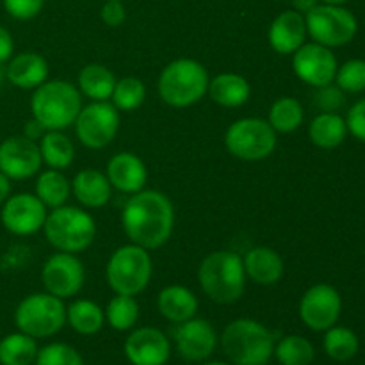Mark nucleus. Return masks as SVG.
Here are the masks:
<instances>
[{
    "mask_svg": "<svg viewBox=\"0 0 365 365\" xmlns=\"http://www.w3.org/2000/svg\"><path fill=\"white\" fill-rule=\"evenodd\" d=\"M153 274L152 257L148 250L138 245H125L110 255L106 267L109 287L116 294L138 296L148 287Z\"/></svg>",
    "mask_w": 365,
    "mask_h": 365,
    "instance_id": "7",
    "label": "nucleus"
},
{
    "mask_svg": "<svg viewBox=\"0 0 365 365\" xmlns=\"http://www.w3.org/2000/svg\"><path fill=\"white\" fill-rule=\"evenodd\" d=\"M307 36L309 32H307L305 14L294 9L282 11L271 21L269 32H267L271 48L282 56H292L305 43Z\"/></svg>",
    "mask_w": 365,
    "mask_h": 365,
    "instance_id": "19",
    "label": "nucleus"
},
{
    "mask_svg": "<svg viewBox=\"0 0 365 365\" xmlns=\"http://www.w3.org/2000/svg\"><path fill=\"white\" fill-rule=\"evenodd\" d=\"M337 57L328 46L319 43H303L292 53V70L296 77L312 88H323L331 84L337 73Z\"/></svg>",
    "mask_w": 365,
    "mask_h": 365,
    "instance_id": "13",
    "label": "nucleus"
},
{
    "mask_svg": "<svg viewBox=\"0 0 365 365\" xmlns=\"http://www.w3.org/2000/svg\"><path fill=\"white\" fill-rule=\"evenodd\" d=\"M121 227L134 245L148 252L160 248L170 241L173 232V203L155 189L134 192L121 210Z\"/></svg>",
    "mask_w": 365,
    "mask_h": 365,
    "instance_id": "1",
    "label": "nucleus"
},
{
    "mask_svg": "<svg viewBox=\"0 0 365 365\" xmlns=\"http://www.w3.org/2000/svg\"><path fill=\"white\" fill-rule=\"evenodd\" d=\"M246 278L255 282L257 285H274L284 277V259L280 253L267 246L252 248L242 259Z\"/></svg>",
    "mask_w": 365,
    "mask_h": 365,
    "instance_id": "22",
    "label": "nucleus"
},
{
    "mask_svg": "<svg viewBox=\"0 0 365 365\" xmlns=\"http://www.w3.org/2000/svg\"><path fill=\"white\" fill-rule=\"evenodd\" d=\"M106 321L118 331H127L135 327L139 319V303L134 296L116 294L106 309Z\"/></svg>",
    "mask_w": 365,
    "mask_h": 365,
    "instance_id": "36",
    "label": "nucleus"
},
{
    "mask_svg": "<svg viewBox=\"0 0 365 365\" xmlns=\"http://www.w3.org/2000/svg\"><path fill=\"white\" fill-rule=\"evenodd\" d=\"M6 78L20 89H36L48 81V63L36 52H21L7 61Z\"/></svg>",
    "mask_w": 365,
    "mask_h": 365,
    "instance_id": "21",
    "label": "nucleus"
},
{
    "mask_svg": "<svg viewBox=\"0 0 365 365\" xmlns=\"http://www.w3.org/2000/svg\"><path fill=\"white\" fill-rule=\"evenodd\" d=\"M86 271L75 253H53L41 269V282L46 292L56 298H73L84 287Z\"/></svg>",
    "mask_w": 365,
    "mask_h": 365,
    "instance_id": "12",
    "label": "nucleus"
},
{
    "mask_svg": "<svg viewBox=\"0 0 365 365\" xmlns=\"http://www.w3.org/2000/svg\"><path fill=\"white\" fill-rule=\"evenodd\" d=\"M106 175L114 189L127 195L143 191L148 180V170L145 163L132 152H120L110 157Z\"/></svg>",
    "mask_w": 365,
    "mask_h": 365,
    "instance_id": "20",
    "label": "nucleus"
},
{
    "mask_svg": "<svg viewBox=\"0 0 365 365\" xmlns=\"http://www.w3.org/2000/svg\"><path fill=\"white\" fill-rule=\"evenodd\" d=\"M323 346L330 359L337 360V362H348L359 353L360 342L355 331L349 328L331 327L327 330Z\"/></svg>",
    "mask_w": 365,
    "mask_h": 365,
    "instance_id": "33",
    "label": "nucleus"
},
{
    "mask_svg": "<svg viewBox=\"0 0 365 365\" xmlns=\"http://www.w3.org/2000/svg\"><path fill=\"white\" fill-rule=\"evenodd\" d=\"M277 132L262 118H242L234 121L225 134V146L241 160L267 159L277 148Z\"/></svg>",
    "mask_w": 365,
    "mask_h": 365,
    "instance_id": "10",
    "label": "nucleus"
},
{
    "mask_svg": "<svg viewBox=\"0 0 365 365\" xmlns=\"http://www.w3.org/2000/svg\"><path fill=\"white\" fill-rule=\"evenodd\" d=\"M73 125L77 139L86 148H106L114 141L120 130V110L109 100L91 102L82 107Z\"/></svg>",
    "mask_w": 365,
    "mask_h": 365,
    "instance_id": "11",
    "label": "nucleus"
},
{
    "mask_svg": "<svg viewBox=\"0 0 365 365\" xmlns=\"http://www.w3.org/2000/svg\"><path fill=\"white\" fill-rule=\"evenodd\" d=\"M177 351L187 362H202L214 353L217 335L212 324L205 319H192L180 323L173 331Z\"/></svg>",
    "mask_w": 365,
    "mask_h": 365,
    "instance_id": "17",
    "label": "nucleus"
},
{
    "mask_svg": "<svg viewBox=\"0 0 365 365\" xmlns=\"http://www.w3.org/2000/svg\"><path fill=\"white\" fill-rule=\"evenodd\" d=\"M319 2L323 4H337V6H342V4H346L348 0H319Z\"/></svg>",
    "mask_w": 365,
    "mask_h": 365,
    "instance_id": "48",
    "label": "nucleus"
},
{
    "mask_svg": "<svg viewBox=\"0 0 365 365\" xmlns=\"http://www.w3.org/2000/svg\"><path fill=\"white\" fill-rule=\"evenodd\" d=\"M342 298L335 287L316 284L307 289L299 302V317L314 331H327L341 317Z\"/></svg>",
    "mask_w": 365,
    "mask_h": 365,
    "instance_id": "14",
    "label": "nucleus"
},
{
    "mask_svg": "<svg viewBox=\"0 0 365 365\" xmlns=\"http://www.w3.org/2000/svg\"><path fill=\"white\" fill-rule=\"evenodd\" d=\"M305 24L310 38L328 48L348 45L359 31L355 14L337 4L319 2L305 14Z\"/></svg>",
    "mask_w": 365,
    "mask_h": 365,
    "instance_id": "9",
    "label": "nucleus"
},
{
    "mask_svg": "<svg viewBox=\"0 0 365 365\" xmlns=\"http://www.w3.org/2000/svg\"><path fill=\"white\" fill-rule=\"evenodd\" d=\"M102 21L107 27H120L127 20V11H125L123 0H106L100 11Z\"/></svg>",
    "mask_w": 365,
    "mask_h": 365,
    "instance_id": "42",
    "label": "nucleus"
},
{
    "mask_svg": "<svg viewBox=\"0 0 365 365\" xmlns=\"http://www.w3.org/2000/svg\"><path fill=\"white\" fill-rule=\"evenodd\" d=\"M314 103L321 113H337L344 106V91L334 84L316 88Z\"/></svg>",
    "mask_w": 365,
    "mask_h": 365,
    "instance_id": "39",
    "label": "nucleus"
},
{
    "mask_svg": "<svg viewBox=\"0 0 365 365\" xmlns=\"http://www.w3.org/2000/svg\"><path fill=\"white\" fill-rule=\"evenodd\" d=\"M221 348L235 365H266L274 353V335L253 319H235L221 335Z\"/></svg>",
    "mask_w": 365,
    "mask_h": 365,
    "instance_id": "5",
    "label": "nucleus"
},
{
    "mask_svg": "<svg viewBox=\"0 0 365 365\" xmlns=\"http://www.w3.org/2000/svg\"><path fill=\"white\" fill-rule=\"evenodd\" d=\"M6 81H7V78H6V66H4V64H0V88H2V84Z\"/></svg>",
    "mask_w": 365,
    "mask_h": 365,
    "instance_id": "47",
    "label": "nucleus"
},
{
    "mask_svg": "<svg viewBox=\"0 0 365 365\" xmlns=\"http://www.w3.org/2000/svg\"><path fill=\"white\" fill-rule=\"evenodd\" d=\"M303 120H305V110L299 100L292 96H282L271 106L267 121L277 134H291L302 127Z\"/></svg>",
    "mask_w": 365,
    "mask_h": 365,
    "instance_id": "32",
    "label": "nucleus"
},
{
    "mask_svg": "<svg viewBox=\"0 0 365 365\" xmlns=\"http://www.w3.org/2000/svg\"><path fill=\"white\" fill-rule=\"evenodd\" d=\"M146 98V86L138 77H123L116 81L114 91L110 95V103L120 113H132L139 109Z\"/></svg>",
    "mask_w": 365,
    "mask_h": 365,
    "instance_id": "35",
    "label": "nucleus"
},
{
    "mask_svg": "<svg viewBox=\"0 0 365 365\" xmlns=\"http://www.w3.org/2000/svg\"><path fill=\"white\" fill-rule=\"evenodd\" d=\"M71 192L86 209H102L109 203L113 185L102 171L82 170L71 180Z\"/></svg>",
    "mask_w": 365,
    "mask_h": 365,
    "instance_id": "23",
    "label": "nucleus"
},
{
    "mask_svg": "<svg viewBox=\"0 0 365 365\" xmlns=\"http://www.w3.org/2000/svg\"><path fill=\"white\" fill-rule=\"evenodd\" d=\"M157 309L164 319L180 324L196 316L198 299H196L195 292L184 285H168L159 292Z\"/></svg>",
    "mask_w": 365,
    "mask_h": 365,
    "instance_id": "24",
    "label": "nucleus"
},
{
    "mask_svg": "<svg viewBox=\"0 0 365 365\" xmlns=\"http://www.w3.org/2000/svg\"><path fill=\"white\" fill-rule=\"evenodd\" d=\"M209 71L196 59H177L159 75L157 89L164 103L177 109L195 106L209 91Z\"/></svg>",
    "mask_w": 365,
    "mask_h": 365,
    "instance_id": "4",
    "label": "nucleus"
},
{
    "mask_svg": "<svg viewBox=\"0 0 365 365\" xmlns=\"http://www.w3.org/2000/svg\"><path fill=\"white\" fill-rule=\"evenodd\" d=\"M346 125H348V132L353 134V138L365 143V96L348 110Z\"/></svg>",
    "mask_w": 365,
    "mask_h": 365,
    "instance_id": "41",
    "label": "nucleus"
},
{
    "mask_svg": "<svg viewBox=\"0 0 365 365\" xmlns=\"http://www.w3.org/2000/svg\"><path fill=\"white\" fill-rule=\"evenodd\" d=\"M210 98L221 107H241L252 96V86L239 73H220L209 82Z\"/></svg>",
    "mask_w": 365,
    "mask_h": 365,
    "instance_id": "25",
    "label": "nucleus"
},
{
    "mask_svg": "<svg viewBox=\"0 0 365 365\" xmlns=\"http://www.w3.org/2000/svg\"><path fill=\"white\" fill-rule=\"evenodd\" d=\"M43 232L48 245L57 252L81 253L95 241L96 225L91 214L86 210L63 205L46 214Z\"/></svg>",
    "mask_w": 365,
    "mask_h": 365,
    "instance_id": "6",
    "label": "nucleus"
},
{
    "mask_svg": "<svg viewBox=\"0 0 365 365\" xmlns=\"http://www.w3.org/2000/svg\"><path fill=\"white\" fill-rule=\"evenodd\" d=\"M82 109L78 88L66 81H46L34 89L31 98L32 118L46 130H64L75 123Z\"/></svg>",
    "mask_w": 365,
    "mask_h": 365,
    "instance_id": "3",
    "label": "nucleus"
},
{
    "mask_svg": "<svg viewBox=\"0 0 365 365\" xmlns=\"http://www.w3.org/2000/svg\"><path fill=\"white\" fill-rule=\"evenodd\" d=\"M43 159L39 145L25 135H11L0 143V171L9 180H25L34 177Z\"/></svg>",
    "mask_w": 365,
    "mask_h": 365,
    "instance_id": "16",
    "label": "nucleus"
},
{
    "mask_svg": "<svg viewBox=\"0 0 365 365\" xmlns=\"http://www.w3.org/2000/svg\"><path fill=\"white\" fill-rule=\"evenodd\" d=\"M202 291L220 305H230L241 299L246 287L242 257L230 250H217L202 260L198 269Z\"/></svg>",
    "mask_w": 365,
    "mask_h": 365,
    "instance_id": "2",
    "label": "nucleus"
},
{
    "mask_svg": "<svg viewBox=\"0 0 365 365\" xmlns=\"http://www.w3.org/2000/svg\"><path fill=\"white\" fill-rule=\"evenodd\" d=\"M4 9L14 20H32L41 13L45 0H2Z\"/></svg>",
    "mask_w": 365,
    "mask_h": 365,
    "instance_id": "40",
    "label": "nucleus"
},
{
    "mask_svg": "<svg viewBox=\"0 0 365 365\" xmlns=\"http://www.w3.org/2000/svg\"><path fill=\"white\" fill-rule=\"evenodd\" d=\"M335 84L344 93H362L365 91V61L349 59L342 66L337 68Z\"/></svg>",
    "mask_w": 365,
    "mask_h": 365,
    "instance_id": "37",
    "label": "nucleus"
},
{
    "mask_svg": "<svg viewBox=\"0 0 365 365\" xmlns=\"http://www.w3.org/2000/svg\"><path fill=\"white\" fill-rule=\"evenodd\" d=\"M39 152L41 159L50 170H66L75 159V148L71 139L63 130H46L39 139Z\"/></svg>",
    "mask_w": 365,
    "mask_h": 365,
    "instance_id": "28",
    "label": "nucleus"
},
{
    "mask_svg": "<svg viewBox=\"0 0 365 365\" xmlns=\"http://www.w3.org/2000/svg\"><path fill=\"white\" fill-rule=\"evenodd\" d=\"M36 339L21 331L11 334L0 341V364L2 365H31L38 356Z\"/></svg>",
    "mask_w": 365,
    "mask_h": 365,
    "instance_id": "31",
    "label": "nucleus"
},
{
    "mask_svg": "<svg viewBox=\"0 0 365 365\" xmlns=\"http://www.w3.org/2000/svg\"><path fill=\"white\" fill-rule=\"evenodd\" d=\"M2 205L0 220L6 230L14 235H32L39 232L48 214L41 200L31 192L9 196Z\"/></svg>",
    "mask_w": 365,
    "mask_h": 365,
    "instance_id": "15",
    "label": "nucleus"
},
{
    "mask_svg": "<svg viewBox=\"0 0 365 365\" xmlns=\"http://www.w3.org/2000/svg\"><path fill=\"white\" fill-rule=\"evenodd\" d=\"M203 365H228V364H223V362H210V364H203Z\"/></svg>",
    "mask_w": 365,
    "mask_h": 365,
    "instance_id": "49",
    "label": "nucleus"
},
{
    "mask_svg": "<svg viewBox=\"0 0 365 365\" xmlns=\"http://www.w3.org/2000/svg\"><path fill=\"white\" fill-rule=\"evenodd\" d=\"M14 323L21 334L34 339L52 337L66 324V307L63 299L48 292H36L16 307Z\"/></svg>",
    "mask_w": 365,
    "mask_h": 365,
    "instance_id": "8",
    "label": "nucleus"
},
{
    "mask_svg": "<svg viewBox=\"0 0 365 365\" xmlns=\"http://www.w3.org/2000/svg\"><path fill=\"white\" fill-rule=\"evenodd\" d=\"M274 356L282 365H310L314 362V346L302 335H287L274 344Z\"/></svg>",
    "mask_w": 365,
    "mask_h": 365,
    "instance_id": "34",
    "label": "nucleus"
},
{
    "mask_svg": "<svg viewBox=\"0 0 365 365\" xmlns=\"http://www.w3.org/2000/svg\"><path fill=\"white\" fill-rule=\"evenodd\" d=\"M116 86V77L107 66L100 63H89L78 71L77 88L81 95L88 96L93 102H106Z\"/></svg>",
    "mask_w": 365,
    "mask_h": 365,
    "instance_id": "26",
    "label": "nucleus"
},
{
    "mask_svg": "<svg viewBox=\"0 0 365 365\" xmlns=\"http://www.w3.org/2000/svg\"><path fill=\"white\" fill-rule=\"evenodd\" d=\"M45 134H46V128L43 127L38 120H34V118H32L24 128V135L25 138L32 139V141H38V139H41Z\"/></svg>",
    "mask_w": 365,
    "mask_h": 365,
    "instance_id": "44",
    "label": "nucleus"
},
{
    "mask_svg": "<svg viewBox=\"0 0 365 365\" xmlns=\"http://www.w3.org/2000/svg\"><path fill=\"white\" fill-rule=\"evenodd\" d=\"M292 4V9L298 11V13L302 14H307L310 9H314V7L319 4V0H291Z\"/></svg>",
    "mask_w": 365,
    "mask_h": 365,
    "instance_id": "45",
    "label": "nucleus"
},
{
    "mask_svg": "<svg viewBox=\"0 0 365 365\" xmlns=\"http://www.w3.org/2000/svg\"><path fill=\"white\" fill-rule=\"evenodd\" d=\"M36 365H84L77 349L63 342H53L38 351Z\"/></svg>",
    "mask_w": 365,
    "mask_h": 365,
    "instance_id": "38",
    "label": "nucleus"
},
{
    "mask_svg": "<svg viewBox=\"0 0 365 365\" xmlns=\"http://www.w3.org/2000/svg\"><path fill=\"white\" fill-rule=\"evenodd\" d=\"M71 192V182L59 170H46L36 180V196L46 209L66 205Z\"/></svg>",
    "mask_w": 365,
    "mask_h": 365,
    "instance_id": "29",
    "label": "nucleus"
},
{
    "mask_svg": "<svg viewBox=\"0 0 365 365\" xmlns=\"http://www.w3.org/2000/svg\"><path fill=\"white\" fill-rule=\"evenodd\" d=\"M13 52H14L13 36H11V32L7 31L6 27L0 25V64L7 63V61L13 57Z\"/></svg>",
    "mask_w": 365,
    "mask_h": 365,
    "instance_id": "43",
    "label": "nucleus"
},
{
    "mask_svg": "<svg viewBox=\"0 0 365 365\" xmlns=\"http://www.w3.org/2000/svg\"><path fill=\"white\" fill-rule=\"evenodd\" d=\"M346 118L337 113H319L309 127V138L312 145L323 150H334L344 143L348 135Z\"/></svg>",
    "mask_w": 365,
    "mask_h": 365,
    "instance_id": "27",
    "label": "nucleus"
},
{
    "mask_svg": "<svg viewBox=\"0 0 365 365\" xmlns=\"http://www.w3.org/2000/svg\"><path fill=\"white\" fill-rule=\"evenodd\" d=\"M11 196V180L0 171V205Z\"/></svg>",
    "mask_w": 365,
    "mask_h": 365,
    "instance_id": "46",
    "label": "nucleus"
},
{
    "mask_svg": "<svg viewBox=\"0 0 365 365\" xmlns=\"http://www.w3.org/2000/svg\"><path fill=\"white\" fill-rule=\"evenodd\" d=\"M125 355L132 365H164L171 355L170 339L157 328H139L128 335Z\"/></svg>",
    "mask_w": 365,
    "mask_h": 365,
    "instance_id": "18",
    "label": "nucleus"
},
{
    "mask_svg": "<svg viewBox=\"0 0 365 365\" xmlns=\"http://www.w3.org/2000/svg\"><path fill=\"white\" fill-rule=\"evenodd\" d=\"M66 321L77 334L95 335L106 323V314L91 299H77L66 309Z\"/></svg>",
    "mask_w": 365,
    "mask_h": 365,
    "instance_id": "30",
    "label": "nucleus"
}]
</instances>
